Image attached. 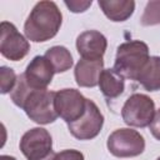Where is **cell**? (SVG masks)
<instances>
[{
  "label": "cell",
  "mask_w": 160,
  "mask_h": 160,
  "mask_svg": "<svg viewBox=\"0 0 160 160\" xmlns=\"http://www.w3.org/2000/svg\"><path fill=\"white\" fill-rule=\"evenodd\" d=\"M61 22L62 14L54 1H39L32 8L24 24V32L28 40L44 42L58 34Z\"/></svg>",
  "instance_id": "cell-2"
},
{
  "label": "cell",
  "mask_w": 160,
  "mask_h": 160,
  "mask_svg": "<svg viewBox=\"0 0 160 160\" xmlns=\"http://www.w3.org/2000/svg\"><path fill=\"white\" fill-rule=\"evenodd\" d=\"M88 99L76 89H61L55 91V111L66 124L80 119L86 110Z\"/></svg>",
  "instance_id": "cell-6"
},
{
  "label": "cell",
  "mask_w": 160,
  "mask_h": 160,
  "mask_svg": "<svg viewBox=\"0 0 160 160\" xmlns=\"http://www.w3.org/2000/svg\"><path fill=\"white\" fill-rule=\"evenodd\" d=\"M0 160H16V159L14 156H10V155H1Z\"/></svg>",
  "instance_id": "cell-22"
},
{
  "label": "cell",
  "mask_w": 160,
  "mask_h": 160,
  "mask_svg": "<svg viewBox=\"0 0 160 160\" xmlns=\"http://www.w3.org/2000/svg\"><path fill=\"white\" fill-rule=\"evenodd\" d=\"M140 24L142 26H151L160 24V1H149L141 15Z\"/></svg>",
  "instance_id": "cell-17"
},
{
  "label": "cell",
  "mask_w": 160,
  "mask_h": 160,
  "mask_svg": "<svg viewBox=\"0 0 160 160\" xmlns=\"http://www.w3.org/2000/svg\"><path fill=\"white\" fill-rule=\"evenodd\" d=\"M156 160H160V156H159V158H158V159H156Z\"/></svg>",
  "instance_id": "cell-23"
},
{
  "label": "cell",
  "mask_w": 160,
  "mask_h": 160,
  "mask_svg": "<svg viewBox=\"0 0 160 160\" xmlns=\"http://www.w3.org/2000/svg\"><path fill=\"white\" fill-rule=\"evenodd\" d=\"M98 4L105 16L115 22L128 20L135 10V1L132 0H99Z\"/></svg>",
  "instance_id": "cell-13"
},
{
  "label": "cell",
  "mask_w": 160,
  "mask_h": 160,
  "mask_svg": "<svg viewBox=\"0 0 160 160\" xmlns=\"http://www.w3.org/2000/svg\"><path fill=\"white\" fill-rule=\"evenodd\" d=\"M99 88L106 99H115L124 92L125 81L114 69H104L99 78Z\"/></svg>",
  "instance_id": "cell-15"
},
{
  "label": "cell",
  "mask_w": 160,
  "mask_h": 160,
  "mask_svg": "<svg viewBox=\"0 0 160 160\" xmlns=\"http://www.w3.org/2000/svg\"><path fill=\"white\" fill-rule=\"evenodd\" d=\"M150 132L152 134V136L156 140H160V109L155 112V116L151 121V124L149 125Z\"/></svg>",
  "instance_id": "cell-21"
},
{
  "label": "cell",
  "mask_w": 160,
  "mask_h": 160,
  "mask_svg": "<svg viewBox=\"0 0 160 160\" xmlns=\"http://www.w3.org/2000/svg\"><path fill=\"white\" fill-rule=\"evenodd\" d=\"M0 32V52L4 58L11 61H19L28 55L30 44L12 22L1 21Z\"/></svg>",
  "instance_id": "cell-9"
},
{
  "label": "cell",
  "mask_w": 160,
  "mask_h": 160,
  "mask_svg": "<svg viewBox=\"0 0 160 160\" xmlns=\"http://www.w3.org/2000/svg\"><path fill=\"white\" fill-rule=\"evenodd\" d=\"M155 112L154 100L150 96L139 92L130 95L121 108V118L124 122L134 128L149 126L155 116Z\"/></svg>",
  "instance_id": "cell-4"
},
{
  "label": "cell",
  "mask_w": 160,
  "mask_h": 160,
  "mask_svg": "<svg viewBox=\"0 0 160 160\" xmlns=\"http://www.w3.org/2000/svg\"><path fill=\"white\" fill-rule=\"evenodd\" d=\"M135 81H138L146 91L160 90V56H150L138 74Z\"/></svg>",
  "instance_id": "cell-14"
},
{
  "label": "cell",
  "mask_w": 160,
  "mask_h": 160,
  "mask_svg": "<svg viewBox=\"0 0 160 160\" xmlns=\"http://www.w3.org/2000/svg\"><path fill=\"white\" fill-rule=\"evenodd\" d=\"M108 48V40L98 30L82 31L76 39V50L81 59H102Z\"/></svg>",
  "instance_id": "cell-10"
},
{
  "label": "cell",
  "mask_w": 160,
  "mask_h": 160,
  "mask_svg": "<svg viewBox=\"0 0 160 160\" xmlns=\"http://www.w3.org/2000/svg\"><path fill=\"white\" fill-rule=\"evenodd\" d=\"M12 102L22 109L28 118L36 124L46 125L58 119L54 99L55 92L48 89H34L26 80L24 74L18 76L16 84L10 92Z\"/></svg>",
  "instance_id": "cell-1"
},
{
  "label": "cell",
  "mask_w": 160,
  "mask_h": 160,
  "mask_svg": "<svg viewBox=\"0 0 160 160\" xmlns=\"http://www.w3.org/2000/svg\"><path fill=\"white\" fill-rule=\"evenodd\" d=\"M19 148L28 160H44L52 152V139L46 129L32 128L21 136Z\"/></svg>",
  "instance_id": "cell-7"
},
{
  "label": "cell",
  "mask_w": 160,
  "mask_h": 160,
  "mask_svg": "<svg viewBox=\"0 0 160 160\" xmlns=\"http://www.w3.org/2000/svg\"><path fill=\"white\" fill-rule=\"evenodd\" d=\"M104 125V115L98 105L88 99L86 110L84 115L74 122L68 124L70 134L78 140H91L96 138Z\"/></svg>",
  "instance_id": "cell-8"
},
{
  "label": "cell",
  "mask_w": 160,
  "mask_h": 160,
  "mask_svg": "<svg viewBox=\"0 0 160 160\" xmlns=\"http://www.w3.org/2000/svg\"><path fill=\"white\" fill-rule=\"evenodd\" d=\"M149 58V46L144 41H125L118 46L114 70L124 79L135 80Z\"/></svg>",
  "instance_id": "cell-3"
},
{
  "label": "cell",
  "mask_w": 160,
  "mask_h": 160,
  "mask_svg": "<svg viewBox=\"0 0 160 160\" xmlns=\"http://www.w3.org/2000/svg\"><path fill=\"white\" fill-rule=\"evenodd\" d=\"M18 76L15 71L11 68L8 66H1L0 68V85H1V94H8L11 92L16 84Z\"/></svg>",
  "instance_id": "cell-18"
},
{
  "label": "cell",
  "mask_w": 160,
  "mask_h": 160,
  "mask_svg": "<svg viewBox=\"0 0 160 160\" xmlns=\"http://www.w3.org/2000/svg\"><path fill=\"white\" fill-rule=\"evenodd\" d=\"M92 4V1L88 0V1H79V0H71V1H65V5L69 8V10L71 12H84L88 10V8H90Z\"/></svg>",
  "instance_id": "cell-20"
},
{
  "label": "cell",
  "mask_w": 160,
  "mask_h": 160,
  "mask_svg": "<svg viewBox=\"0 0 160 160\" xmlns=\"http://www.w3.org/2000/svg\"><path fill=\"white\" fill-rule=\"evenodd\" d=\"M108 150L116 158H134L144 152V136L130 128H121L112 131L106 142Z\"/></svg>",
  "instance_id": "cell-5"
},
{
  "label": "cell",
  "mask_w": 160,
  "mask_h": 160,
  "mask_svg": "<svg viewBox=\"0 0 160 160\" xmlns=\"http://www.w3.org/2000/svg\"><path fill=\"white\" fill-rule=\"evenodd\" d=\"M54 69L51 64L48 61L45 56L38 55L32 58V60L26 66V70L24 72L26 82L34 88V89H48L50 85L52 76H54Z\"/></svg>",
  "instance_id": "cell-11"
},
{
  "label": "cell",
  "mask_w": 160,
  "mask_h": 160,
  "mask_svg": "<svg viewBox=\"0 0 160 160\" xmlns=\"http://www.w3.org/2000/svg\"><path fill=\"white\" fill-rule=\"evenodd\" d=\"M50 160H85L84 154L75 149H66L60 152H54Z\"/></svg>",
  "instance_id": "cell-19"
},
{
  "label": "cell",
  "mask_w": 160,
  "mask_h": 160,
  "mask_svg": "<svg viewBox=\"0 0 160 160\" xmlns=\"http://www.w3.org/2000/svg\"><path fill=\"white\" fill-rule=\"evenodd\" d=\"M44 56L51 64L55 74H58V72H65V71L70 70L71 66H72V64H74L71 52L65 46H60V45L52 46V48H50V49L46 50V52H45Z\"/></svg>",
  "instance_id": "cell-16"
},
{
  "label": "cell",
  "mask_w": 160,
  "mask_h": 160,
  "mask_svg": "<svg viewBox=\"0 0 160 160\" xmlns=\"http://www.w3.org/2000/svg\"><path fill=\"white\" fill-rule=\"evenodd\" d=\"M104 70V60L80 59L75 65L74 75L76 84L81 88H94L99 85V78Z\"/></svg>",
  "instance_id": "cell-12"
}]
</instances>
